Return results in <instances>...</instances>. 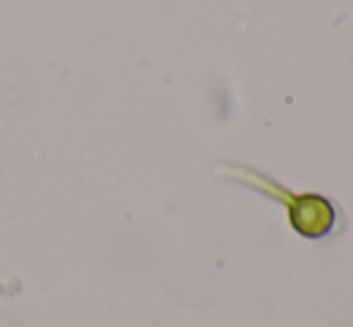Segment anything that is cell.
I'll return each mask as SVG.
<instances>
[{"label": "cell", "mask_w": 353, "mask_h": 327, "mask_svg": "<svg viewBox=\"0 0 353 327\" xmlns=\"http://www.w3.org/2000/svg\"><path fill=\"white\" fill-rule=\"evenodd\" d=\"M288 217H291L293 229L305 239H322L330 234L336 221V212L332 202L322 195H315V192L296 197L291 202Z\"/></svg>", "instance_id": "6da1fadb"}]
</instances>
